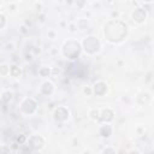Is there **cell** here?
Returning a JSON list of instances; mask_svg holds the SVG:
<instances>
[{"mask_svg": "<svg viewBox=\"0 0 154 154\" xmlns=\"http://www.w3.org/2000/svg\"><path fill=\"white\" fill-rule=\"evenodd\" d=\"M90 117L94 119V120H100V112L97 109H93L90 112Z\"/></svg>", "mask_w": 154, "mask_h": 154, "instance_id": "cell-17", "label": "cell"}, {"mask_svg": "<svg viewBox=\"0 0 154 154\" xmlns=\"http://www.w3.org/2000/svg\"><path fill=\"white\" fill-rule=\"evenodd\" d=\"M59 72H60L59 69H54V70H53V73H54V75H57V73H59Z\"/></svg>", "mask_w": 154, "mask_h": 154, "instance_id": "cell-26", "label": "cell"}, {"mask_svg": "<svg viewBox=\"0 0 154 154\" xmlns=\"http://www.w3.org/2000/svg\"><path fill=\"white\" fill-rule=\"evenodd\" d=\"M0 154H10V148L7 146H0Z\"/></svg>", "mask_w": 154, "mask_h": 154, "instance_id": "cell-19", "label": "cell"}, {"mask_svg": "<svg viewBox=\"0 0 154 154\" xmlns=\"http://www.w3.org/2000/svg\"><path fill=\"white\" fill-rule=\"evenodd\" d=\"M70 30L71 31H75L76 30V25L75 24H70Z\"/></svg>", "mask_w": 154, "mask_h": 154, "instance_id": "cell-24", "label": "cell"}, {"mask_svg": "<svg viewBox=\"0 0 154 154\" xmlns=\"http://www.w3.org/2000/svg\"><path fill=\"white\" fill-rule=\"evenodd\" d=\"M113 118H114V113H113L109 108H105V109H102L101 113H100V120H103V122H106V123L113 120Z\"/></svg>", "mask_w": 154, "mask_h": 154, "instance_id": "cell-9", "label": "cell"}, {"mask_svg": "<svg viewBox=\"0 0 154 154\" xmlns=\"http://www.w3.org/2000/svg\"><path fill=\"white\" fill-rule=\"evenodd\" d=\"M69 111L65 107H58L54 109V118L59 122H64L69 118Z\"/></svg>", "mask_w": 154, "mask_h": 154, "instance_id": "cell-7", "label": "cell"}, {"mask_svg": "<svg viewBox=\"0 0 154 154\" xmlns=\"http://www.w3.org/2000/svg\"><path fill=\"white\" fill-rule=\"evenodd\" d=\"M12 97H13V94H12V91H10V90H5V91L1 94V99H2V101H5V102H10V101L12 100Z\"/></svg>", "mask_w": 154, "mask_h": 154, "instance_id": "cell-14", "label": "cell"}, {"mask_svg": "<svg viewBox=\"0 0 154 154\" xmlns=\"http://www.w3.org/2000/svg\"><path fill=\"white\" fill-rule=\"evenodd\" d=\"M20 31H22V32H24V34H25V32H28V30H26V28H25V26H22V28H20Z\"/></svg>", "mask_w": 154, "mask_h": 154, "instance_id": "cell-25", "label": "cell"}, {"mask_svg": "<svg viewBox=\"0 0 154 154\" xmlns=\"http://www.w3.org/2000/svg\"><path fill=\"white\" fill-rule=\"evenodd\" d=\"M100 47V41L95 36H88L83 40V48L89 54H95L96 52H99Z\"/></svg>", "mask_w": 154, "mask_h": 154, "instance_id": "cell-3", "label": "cell"}, {"mask_svg": "<svg viewBox=\"0 0 154 154\" xmlns=\"http://www.w3.org/2000/svg\"><path fill=\"white\" fill-rule=\"evenodd\" d=\"M137 101L138 103L141 105H147L149 101H150V95L148 93H141L138 96H137Z\"/></svg>", "mask_w": 154, "mask_h": 154, "instance_id": "cell-12", "label": "cell"}, {"mask_svg": "<svg viewBox=\"0 0 154 154\" xmlns=\"http://www.w3.org/2000/svg\"><path fill=\"white\" fill-rule=\"evenodd\" d=\"M41 93L43 95H51L53 93V84L51 82H45L41 87Z\"/></svg>", "mask_w": 154, "mask_h": 154, "instance_id": "cell-11", "label": "cell"}, {"mask_svg": "<svg viewBox=\"0 0 154 154\" xmlns=\"http://www.w3.org/2000/svg\"><path fill=\"white\" fill-rule=\"evenodd\" d=\"M93 91H94L96 95L102 96V95L106 94V91H107V85H106V83H103V82H96V83L94 84Z\"/></svg>", "mask_w": 154, "mask_h": 154, "instance_id": "cell-8", "label": "cell"}, {"mask_svg": "<svg viewBox=\"0 0 154 154\" xmlns=\"http://www.w3.org/2000/svg\"><path fill=\"white\" fill-rule=\"evenodd\" d=\"M8 70H10V67L6 65V64H2L1 66H0V75H6L7 72H8Z\"/></svg>", "mask_w": 154, "mask_h": 154, "instance_id": "cell-18", "label": "cell"}, {"mask_svg": "<svg viewBox=\"0 0 154 154\" xmlns=\"http://www.w3.org/2000/svg\"><path fill=\"white\" fill-rule=\"evenodd\" d=\"M81 53V45L75 40H69L64 43L63 54L67 59H77Z\"/></svg>", "mask_w": 154, "mask_h": 154, "instance_id": "cell-2", "label": "cell"}, {"mask_svg": "<svg viewBox=\"0 0 154 154\" xmlns=\"http://www.w3.org/2000/svg\"><path fill=\"white\" fill-rule=\"evenodd\" d=\"M36 106H37V103L35 102V100H32V99H25L22 102V105H20V109L24 113H26V114H31V113H34L36 111Z\"/></svg>", "mask_w": 154, "mask_h": 154, "instance_id": "cell-4", "label": "cell"}, {"mask_svg": "<svg viewBox=\"0 0 154 154\" xmlns=\"http://www.w3.org/2000/svg\"><path fill=\"white\" fill-rule=\"evenodd\" d=\"M38 73H40V76H42V77H47V76L51 75V70H49L48 67H41L40 71H38Z\"/></svg>", "mask_w": 154, "mask_h": 154, "instance_id": "cell-16", "label": "cell"}, {"mask_svg": "<svg viewBox=\"0 0 154 154\" xmlns=\"http://www.w3.org/2000/svg\"><path fill=\"white\" fill-rule=\"evenodd\" d=\"M131 17H132V20H134L135 23L141 24V23H143V22L146 20V18H147V12H146L144 8L137 7V8H135V10L132 11Z\"/></svg>", "mask_w": 154, "mask_h": 154, "instance_id": "cell-5", "label": "cell"}, {"mask_svg": "<svg viewBox=\"0 0 154 154\" xmlns=\"http://www.w3.org/2000/svg\"><path fill=\"white\" fill-rule=\"evenodd\" d=\"M99 134H100V136H102V137H109L111 135H112V126L111 125H108V124H106V125H102L101 128H100V130H99Z\"/></svg>", "mask_w": 154, "mask_h": 154, "instance_id": "cell-10", "label": "cell"}, {"mask_svg": "<svg viewBox=\"0 0 154 154\" xmlns=\"http://www.w3.org/2000/svg\"><path fill=\"white\" fill-rule=\"evenodd\" d=\"M129 154H140V153H138V152H136V150H131Z\"/></svg>", "mask_w": 154, "mask_h": 154, "instance_id": "cell-27", "label": "cell"}, {"mask_svg": "<svg viewBox=\"0 0 154 154\" xmlns=\"http://www.w3.org/2000/svg\"><path fill=\"white\" fill-rule=\"evenodd\" d=\"M103 154H116V150L111 147H107V148L103 149Z\"/></svg>", "mask_w": 154, "mask_h": 154, "instance_id": "cell-21", "label": "cell"}, {"mask_svg": "<svg viewBox=\"0 0 154 154\" xmlns=\"http://www.w3.org/2000/svg\"><path fill=\"white\" fill-rule=\"evenodd\" d=\"M5 24H6V18H5V16H4V14H1V13H0V29H1V28H4V26H5Z\"/></svg>", "mask_w": 154, "mask_h": 154, "instance_id": "cell-22", "label": "cell"}, {"mask_svg": "<svg viewBox=\"0 0 154 154\" xmlns=\"http://www.w3.org/2000/svg\"><path fill=\"white\" fill-rule=\"evenodd\" d=\"M10 73H11L12 77H19L20 73H22V70H20V67L18 65H12L10 67Z\"/></svg>", "mask_w": 154, "mask_h": 154, "instance_id": "cell-13", "label": "cell"}, {"mask_svg": "<svg viewBox=\"0 0 154 154\" xmlns=\"http://www.w3.org/2000/svg\"><path fill=\"white\" fill-rule=\"evenodd\" d=\"M83 93H84V95L89 96V95H91V89H90L89 87H85V88L83 89Z\"/></svg>", "mask_w": 154, "mask_h": 154, "instance_id": "cell-23", "label": "cell"}, {"mask_svg": "<svg viewBox=\"0 0 154 154\" xmlns=\"http://www.w3.org/2000/svg\"><path fill=\"white\" fill-rule=\"evenodd\" d=\"M128 35V28L122 20H109L105 25V37L113 43L123 41Z\"/></svg>", "mask_w": 154, "mask_h": 154, "instance_id": "cell-1", "label": "cell"}, {"mask_svg": "<svg viewBox=\"0 0 154 154\" xmlns=\"http://www.w3.org/2000/svg\"><path fill=\"white\" fill-rule=\"evenodd\" d=\"M25 141H26L25 135H19V136L17 137V143H19V144H23Z\"/></svg>", "mask_w": 154, "mask_h": 154, "instance_id": "cell-20", "label": "cell"}, {"mask_svg": "<svg viewBox=\"0 0 154 154\" xmlns=\"http://www.w3.org/2000/svg\"><path fill=\"white\" fill-rule=\"evenodd\" d=\"M28 143H29V147L32 148V149H41L43 147V138L38 135H32L29 140H28Z\"/></svg>", "mask_w": 154, "mask_h": 154, "instance_id": "cell-6", "label": "cell"}, {"mask_svg": "<svg viewBox=\"0 0 154 154\" xmlns=\"http://www.w3.org/2000/svg\"><path fill=\"white\" fill-rule=\"evenodd\" d=\"M78 29H81V30H84V29H87L88 28V20L87 19H79L78 22H77V25H76Z\"/></svg>", "mask_w": 154, "mask_h": 154, "instance_id": "cell-15", "label": "cell"}]
</instances>
